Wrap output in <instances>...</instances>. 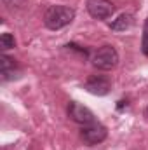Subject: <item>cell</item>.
<instances>
[{"label":"cell","mask_w":148,"mask_h":150,"mask_svg":"<svg viewBox=\"0 0 148 150\" xmlns=\"http://www.w3.org/2000/svg\"><path fill=\"white\" fill-rule=\"evenodd\" d=\"M87 12L94 19H108L115 12V5L110 0H87Z\"/></svg>","instance_id":"3957f363"},{"label":"cell","mask_w":148,"mask_h":150,"mask_svg":"<svg viewBox=\"0 0 148 150\" xmlns=\"http://www.w3.org/2000/svg\"><path fill=\"white\" fill-rule=\"evenodd\" d=\"M14 37L11 35V33H2V37H0V47L4 49V51H7V49H12L14 47Z\"/></svg>","instance_id":"9c48e42d"},{"label":"cell","mask_w":148,"mask_h":150,"mask_svg":"<svg viewBox=\"0 0 148 150\" xmlns=\"http://www.w3.org/2000/svg\"><path fill=\"white\" fill-rule=\"evenodd\" d=\"M141 49H143L145 56H148V19L145 21V30H143V44H141Z\"/></svg>","instance_id":"30bf717a"},{"label":"cell","mask_w":148,"mask_h":150,"mask_svg":"<svg viewBox=\"0 0 148 150\" xmlns=\"http://www.w3.org/2000/svg\"><path fill=\"white\" fill-rule=\"evenodd\" d=\"M147 112H148V108H147Z\"/></svg>","instance_id":"7c38bea8"},{"label":"cell","mask_w":148,"mask_h":150,"mask_svg":"<svg viewBox=\"0 0 148 150\" xmlns=\"http://www.w3.org/2000/svg\"><path fill=\"white\" fill-rule=\"evenodd\" d=\"M132 23H134V19L131 14H120L113 23H110V28L113 32H125L127 28L132 26Z\"/></svg>","instance_id":"ba28073f"},{"label":"cell","mask_w":148,"mask_h":150,"mask_svg":"<svg viewBox=\"0 0 148 150\" xmlns=\"http://www.w3.org/2000/svg\"><path fill=\"white\" fill-rule=\"evenodd\" d=\"M68 115L70 119L75 120L77 124H82V126H89V124H94V113L91 112L89 108H85L84 105L77 103V101H70L68 105Z\"/></svg>","instance_id":"277c9868"},{"label":"cell","mask_w":148,"mask_h":150,"mask_svg":"<svg viewBox=\"0 0 148 150\" xmlns=\"http://www.w3.org/2000/svg\"><path fill=\"white\" fill-rule=\"evenodd\" d=\"M75 18V11L66 5H51L44 14V25L49 30H61L70 25Z\"/></svg>","instance_id":"6da1fadb"},{"label":"cell","mask_w":148,"mask_h":150,"mask_svg":"<svg viewBox=\"0 0 148 150\" xmlns=\"http://www.w3.org/2000/svg\"><path fill=\"white\" fill-rule=\"evenodd\" d=\"M105 138H106V127L101 126V124H98V122L84 126V129H82V140L87 145H98Z\"/></svg>","instance_id":"5b68a950"},{"label":"cell","mask_w":148,"mask_h":150,"mask_svg":"<svg viewBox=\"0 0 148 150\" xmlns=\"http://www.w3.org/2000/svg\"><path fill=\"white\" fill-rule=\"evenodd\" d=\"M2 150H7V149H2Z\"/></svg>","instance_id":"8fae6325"},{"label":"cell","mask_w":148,"mask_h":150,"mask_svg":"<svg viewBox=\"0 0 148 150\" xmlns=\"http://www.w3.org/2000/svg\"><path fill=\"white\" fill-rule=\"evenodd\" d=\"M16 63H14V59H11V58H7V56H2L0 58V75H2V79L4 80H12L14 77H16Z\"/></svg>","instance_id":"52a82bcc"},{"label":"cell","mask_w":148,"mask_h":150,"mask_svg":"<svg viewBox=\"0 0 148 150\" xmlns=\"http://www.w3.org/2000/svg\"><path fill=\"white\" fill-rule=\"evenodd\" d=\"M85 89L91 93V94H96V96H105L108 94L110 91V80L103 75H92L87 82H85Z\"/></svg>","instance_id":"8992f818"},{"label":"cell","mask_w":148,"mask_h":150,"mask_svg":"<svg viewBox=\"0 0 148 150\" xmlns=\"http://www.w3.org/2000/svg\"><path fill=\"white\" fill-rule=\"evenodd\" d=\"M118 63V52L113 45H103L99 47L94 56H92V65L98 68V70H111L115 68Z\"/></svg>","instance_id":"7a4b0ae2"}]
</instances>
